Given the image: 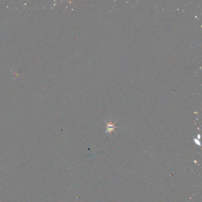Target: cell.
<instances>
[{
	"mask_svg": "<svg viewBox=\"0 0 202 202\" xmlns=\"http://www.w3.org/2000/svg\"><path fill=\"white\" fill-rule=\"evenodd\" d=\"M106 123L107 124V130L106 132V134H107V133L111 134V132L115 131V128L118 127L117 126H115V123H113L112 122H110V123L106 122Z\"/></svg>",
	"mask_w": 202,
	"mask_h": 202,
	"instance_id": "obj_1",
	"label": "cell"
}]
</instances>
